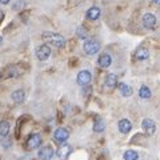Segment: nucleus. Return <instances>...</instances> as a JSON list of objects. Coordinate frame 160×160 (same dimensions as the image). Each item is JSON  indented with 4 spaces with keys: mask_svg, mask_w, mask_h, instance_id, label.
Listing matches in <instances>:
<instances>
[{
    "mask_svg": "<svg viewBox=\"0 0 160 160\" xmlns=\"http://www.w3.org/2000/svg\"><path fill=\"white\" fill-rule=\"evenodd\" d=\"M42 38H43V40H46L47 43L52 44V46L58 47V48L63 47L64 44H66V39L60 33H56V32H44L42 35Z\"/></svg>",
    "mask_w": 160,
    "mask_h": 160,
    "instance_id": "1",
    "label": "nucleus"
},
{
    "mask_svg": "<svg viewBox=\"0 0 160 160\" xmlns=\"http://www.w3.org/2000/svg\"><path fill=\"white\" fill-rule=\"evenodd\" d=\"M153 3H155V4H159V3H160V0H153Z\"/></svg>",
    "mask_w": 160,
    "mask_h": 160,
    "instance_id": "25",
    "label": "nucleus"
},
{
    "mask_svg": "<svg viewBox=\"0 0 160 160\" xmlns=\"http://www.w3.org/2000/svg\"><path fill=\"white\" fill-rule=\"evenodd\" d=\"M71 146H68V144H62V146H60L58 149H56V155L58 156L62 159V160H66L67 158H68V155L71 153Z\"/></svg>",
    "mask_w": 160,
    "mask_h": 160,
    "instance_id": "10",
    "label": "nucleus"
},
{
    "mask_svg": "<svg viewBox=\"0 0 160 160\" xmlns=\"http://www.w3.org/2000/svg\"><path fill=\"white\" fill-rule=\"evenodd\" d=\"M69 138V132H68V129L67 128H58L56 131H55L53 133V139H55V142L59 143V144H63V143H66L67 140Z\"/></svg>",
    "mask_w": 160,
    "mask_h": 160,
    "instance_id": "2",
    "label": "nucleus"
},
{
    "mask_svg": "<svg viewBox=\"0 0 160 160\" xmlns=\"http://www.w3.org/2000/svg\"><path fill=\"white\" fill-rule=\"evenodd\" d=\"M93 129H95V131H96V132H102L103 129H104V122H103V120H100V119H99L98 122L95 123Z\"/></svg>",
    "mask_w": 160,
    "mask_h": 160,
    "instance_id": "22",
    "label": "nucleus"
},
{
    "mask_svg": "<svg viewBox=\"0 0 160 160\" xmlns=\"http://www.w3.org/2000/svg\"><path fill=\"white\" fill-rule=\"evenodd\" d=\"M24 99H26V93H24V91H22V89H18V91H15L12 93V100L16 104H20L24 102Z\"/></svg>",
    "mask_w": 160,
    "mask_h": 160,
    "instance_id": "16",
    "label": "nucleus"
},
{
    "mask_svg": "<svg viewBox=\"0 0 160 160\" xmlns=\"http://www.w3.org/2000/svg\"><path fill=\"white\" fill-rule=\"evenodd\" d=\"M142 128L147 135H152V133H155V131H156V124H155V122L152 119H144Z\"/></svg>",
    "mask_w": 160,
    "mask_h": 160,
    "instance_id": "7",
    "label": "nucleus"
},
{
    "mask_svg": "<svg viewBox=\"0 0 160 160\" xmlns=\"http://www.w3.org/2000/svg\"><path fill=\"white\" fill-rule=\"evenodd\" d=\"M100 15H102V11H100L99 7H91L87 11L86 16H87L88 20H98L100 18Z\"/></svg>",
    "mask_w": 160,
    "mask_h": 160,
    "instance_id": "13",
    "label": "nucleus"
},
{
    "mask_svg": "<svg viewBox=\"0 0 160 160\" xmlns=\"http://www.w3.org/2000/svg\"><path fill=\"white\" fill-rule=\"evenodd\" d=\"M2 42H3V38H2V36H0V44H2Z\"/></svg>",
    "mask_w": 160,
    "mask_h": 160,
    "instance_id": "26",
    "label": "nucleus"
},
{
    "mask_svg": "<svg viewBox=\"0 0 160 160\" xmlns=\"http://www.w3.org/2000/svg\"><path fill=\"white\" fill-rule=\"evenodd\" d=\"M36 56L40 62H44V60H47L49 56H51V48H49L47 44H43V46H40L36 48Z\"/></svg>",
    "mask_w": 160,
    "mask_h": 160,
    "instance_id": "4",
    "label": "nucleus"
},
{
    "mask_svg": "<svg viewBox=\"0 0 160 160\" xmlns=\"http://www.w3.org/2000/svg\"><path fill=\"white\" fill-rule=\"evenodd\" d=\"M149 58V51L144 47H140L136 51V59L138 60H147Z\"/></svg>",
    "mask_w": 160,
    "mask_h": 160,
    "instance_id": "17",
    "label": "nucleus"
},
{
    "mask_svg": "<svg viewBox=\"0 0 160 160\" xmlns=\"http://www.w3.org/2000/svg\"><path fill=\"white\" fill-rule=\"evenodd\" d=\"M3 16H4V15H3V11H0V22H2V19H3Z\"/></svg>",
    "mask_w": 160,
    "mask_h": 160,
    "instance_id": "24",
    "label": "nucleus"
},
{
    "mask_svg": "<svg viewBox=\"0 0 160 160\" xmlns=\"http://www.w3.org/2000/svg\"><path fill=\"white\" fill-rule=\"evenodd\" d=\"M76 32H78V36L80 39H83V40H86V38L88 36V32H87V29L84 28V27H79L76 29Z\"/></svg>",
    "mask_w": 160,
    "mask_h": 160,
    "instance_id": "21",
    "label": "nucleus"
},
{
    "mask_svg": "<svg viewBox=\"0 0 160 160\" xmlns=\"http://www.w3.org/2000/svg\"><path fill=\"white\" fill-rule=\"evenodd\" d=\"M118 127H119V131L122 132V133H128L129 131H131V128H132V124H131V122H129L128 119H122L119 122V124H118Z\"/></svg>",
    "mask_w": 160,
    "mask_h": 160,
    "instance_id": "12",
    "label": "nucleus"
},
{
    "mask_svg": "<svg viewBox=\"0 0 160 160\" xmlns=\"http://www.w3.org/2000/svg\"><path fill=\"white\" fill-rule=\"evenodd\" d=\"M143 24L146 28H153L156 26V16L153 13L148 12V13H144L143 16Z\"/></svg>",
    "mask_w": 160,
    "mask_h": 160,
    "instance_id": "9",
    "label": "nucleus"
},
{
    "mask_svg": "<svg viewBox=\"0 0 160 160\" xmlns=\"http://www.w3.org/2000/svg\"><path fill=\"white\" fill-rule=\"evenodd\" d=\"M123 159L124 160H139V153L136 151H132V149H128V151L124 152Z\"/></svg>",
    "mask_w": 160,
    "mask_h": 160,
    "instance_id": "18",
    "label": "nucleus"
},
{
    "mask_svg": "<svg viewBox=\"0 0 160 160\" xmlns=\"http://www.w3.org/2000/svg\"><path fill=\"white\" fill-rule=\"evenodd\" d=\"M104 84H106V87H108V88L116 87V84H118V76L115 73H108L107 76H106V80H104Z\"/></svg>",
    "mask_w": 160,
    "mask_h": 160,
    "instance_id": "14",
    "label": "nucleus"
},
{
    "mask_svg": "<svg viewBox=\"0 0 160 160\" xmlns=\"http://www.w3.org/2000/svg\"><path fill=\"white\" fill-rule=\"evenodd\" d=\"M119 89H120V93H122L124 98L131 96L132 92H133L132 88H131V86H128V84H126V83H120V84H119Z\"/></svg>",
    "mask_w": 160,
    "mask_h": 160,
    "instance_id": "15",
    "label": "nucleus"
},
{
    "mask_svg": "<svg viewBox=\"0 0 160 160\" xmlns=\"http://www.w3.org/2000/svg\"><path fill=\"white\" fill-rule=\"evenodd\" d=\"M91 80H92V75L87 69H83V71L78 73V83L80 86H88L91 83Z\"/></svg>",
    "mask_w": 160,
    "mask_h": 160,
    "instance_id": "5",
    "label": "nucleus"
},
{
    "mask_svg": "<svg viewBox=\"0 0 160 160\" xmlns=\"http://www.w3.org/2000/svg\"><path fill=\"white\" fill-rule=\"evenodd\" d=\"M53 153H55L53 148L49 147V146H46V147H43L39 151L38 156H39V159H42V160H51L53 158Z\"/></svg>",
    "mask_w": 160,
    "mask_h": 160,
    "instance_id": "8",
    "label": "nucleus"
},
{
    "mask_svg": "<svg viewBox=\"0 0 160 160\" xmlns=\"http://www.w3.org/2000/svg\"><path fill=\"white\" fill-rule=\"evenodd\" d=\"M151 89H149L147 86H142L139 89V96L142 98V99H149L151 98Z\"/></svg>",
    "mask_w": 160,
    "mask_h": 160,
    "instance_id": "19",
    "label": "nucleus"
},
{
    "mask_svg": "<svg viewBox=\"0 0 160 160\" xmlns=\"http://www.w3.org/2000/svg\"><path fill=\"white\" fill-rule=\"evenodd\" d=\"M40 144H42V136H40L39 133H32L27 140V148L28 149L38 148V147H40Z\"/></svg>",
    "mask_w": 160,
    "mask_h": 160,
    "instance_id": "6",
    "label": "nucleus"
},
{
    "mask_svg": "<svg viewBox=\"0 0 160 160\" xmlns=\"http://www.w3.org/2000/svg\"><path fill=\"white\" fill-rule=\"evenodd\" d=\"M9 2H11V0H0V3L2 4H8Z\"/></svg>",
    "mask_w": 160,
    "mask_h": 160,
    "instance_id": "23",
    "label": "nucleus"
},
{
    "mask_svg": "<svg viewBox=\"0 0 160 160\" xmlns=\"http://www.w3.org/2000/svg\"><path fill=\"white\" fill-rule=\"evenodd\" d=\"M9 133V123L8 122H0V136L6 138Z\"/></svg>",
    "mask_w": 160,
    "mask_h": 160,
    "instance_id": "20",
    "label": "nucleus"
},
{
    "mask_svg": "<svg viewBox=\"0 0 160 160\" xmlns=\"http://www.w3.org/2000/svg\"><path fill=\"white\" fill-rule=\"evenodd\" d=\"M98 64L102 68H108L112 64V58L109 53H102L98 59Z\"/></svg>",
    "mask_w": 160,
    "mask_h": 160,
    "instance_id": "11",
    "label": "nucleus"
},
{
    "mask_svg": "<svg viewBox=\"0 0 160 160\" xmlns=\"http://www.w3.org/2000/svg\"><path fill=\"white\" fill-rule=\"evenodd\" d=\"M83 48H84V51H86V53L95 55L100 51V44H99V42H96V40H87V42L84 43Z\"/></svg>",
    "mask_w": 160,
    "mask_h": 160,
    "instance_id": "3",
    "label": "nucleus"
}]
</instances>
